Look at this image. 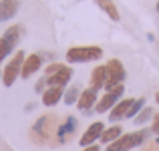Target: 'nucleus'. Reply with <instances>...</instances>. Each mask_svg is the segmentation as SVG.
I'll use <instances>...</instances> for the list:
<instances>
[{"mask_svg": "<svg viewBox=\"0 0 159 151\" xmlns=\"http://www.w3.org/2000/svg\"><path fill=\"white\" fill-rule=\"evenodd\" d=\"M47 89H48V81H47V77L43 75V77L36 81V85H34V93H40V95H43Z\"/></svg>", "mask_w": 159, "mask_h": 151, "instance_id": "b1692460", "label": "nucleus"}, {"mask_svg": "<svg viewBox=\"0 0 159 151\" xmlns=\"http://www.w3.org/2000/svg\"><path fill=\"white\" fill-rule=\"evenodd\" d=\"M107 79H109L107 65H97L93 71H91L89 87H91V89H95V91H101V89H105V85H107Z\"/></svg>", "mask_w": 159, "mask_h": 151, "instance_id": "ddd939ff", "label": "nucleus"}, {"mask_svg": "<svg viewBox=\"0 0 159 151\" xmlns=\"http://www.w3.org/2000/svg\"><path fill=\"white\" fill-rule=\"evenodd\" d=\"M107 85H105V93L113 91L117 85H123V81L127 79V71H125V65L119 61V58H109L107 61Z\"/></svg>", "mask_w": 159, "mask_h": 151, "instance_id": "39448f33", "label": "nucleus"}, {"mask_svg": "<svg viewBox=\"0 0 159 151\" xmlns=\"http://www.w3.org/2000/svg\"><path fill=\"white\" fill-rule=\"evenodd\" d=\"M83 151H101V145H89V147H83Z\"/></svg>", "mask_w": 159, "mask_h": 151, "instance_id": "a878e982", "label": "nucleus"}, {"mask_svg": "<svg viewBox=\"0 0 159 151\" xmlns=\"http://www.w3.org/2000/svg\"><path fill=\"white\" fill-rule=\"evenodd\" d=\"M24 58H26L24 50H18V53H14V54H12V58L4 65V69H2V85L4 87H12L16 81H18Z\"/></svg>", "mask_w": 159, "mask_h": 151, "instance_id": "20e7f679", "label": "nucleus"}, {"mask_svg": "<svg viewBox=\"0 0 159 151\" xmlns=\"http://www.w3.org/2000/svg\"><path fill=\"white\" fill-rule=\"evenodd\" d=\"M103 131H105V123H103V121H95V123H91L89 127L85 129V133L81 135V139H79V145H81V147L95 145L97 141H101Z\"/></svg>", "mask_w": 159, "mask_h": 151, "instance_id": "6e6552de", "label": "nucleus"}, {"mask_svg": "<svg viewBox=\"0 0 159 151\" xmlns=\"http://www.w3.org/2000/svg\"><path fill=\"white\" fill-rule=\"evenodd\" d=\"M97 101H99V91L87 87V89H83L81 97H79V101H77V109L83 111V113H87V111H91V109H95Z\"/></svg>", "mask_w": 159, "mask_h": 151, "instance_id": "9b49d317", "label": "nucleus"}, {"mask_svg": "<svg viewBox=\"0 0 159 151\" xmlns=\"http://www.w3.org/2000/svg\"><path fill=\"white\" fill-rule=\"evenodd\" d=\"M103 57L101 47H70L66 50V62L79 65V62H95Z\"/></svg>", "mask_w": 159, "mask_h": 151, "instance_id": "7ed1b4c3", "label": "nucleus"}, {"mask_svg": "<svg viewBox=\"0 0 159 151\" xmlns=\"http://www.w3.org/2000/svg\"><path fill=\"white\" fill-rule=\"evenodd\" d=\"M143 107H147V103H145V99H143V97L135 99V103L131 105V109H129V113H127V119H135V117L139 115L141 111H143Z\"/></svg>", "mask_w": 159, "mask_h": 151, "instance_id": "412c9836", "label": "nucleus"}, {"mask_svg": "<svg viewBox=\"0 0 159 151\" xmlns=\"http://www.w3.org/2000/svg\"><path fill=\"white\" fill-rule=\"evenodd\" d=\"M153 141H155V143H157V145H159V137H155V139H153Z\"/></svg>", "mask_w": 159, "mask_h": 151, "instance_id": "c85d7f7f", "label": "nucleus"}, {"mask_svg": "<svg viewBox=\"0 0 159 151\" xmlns=\"http://www.w3.org/2000/svg\"><path fill=\"white\" fill-rule=\"evenodd\" d=\"M135 103V99H129V97H123L119 101V103L115 105V107L109 111V121H111L113 125L115 123H119V121H123V119H127V113H129V109H131V105Z\"/></svg>", "mask_w": 159, "mask_h": 151, "instance_id": "9d476101", "label": "nucleus"}, {"mask_svg": "<svg viewBox=\"0 0 159 151\" xmlns=\"http://www.w3.org/2000/svg\"><path fill=\"white\" fill-rule=\"evenodd\" d=\"M73 75H75V69H73V66H69V65H65L57 75L47 77L48 87H61V89H66V85H69L70 79H73Z\"/></svg>", "mask_w": 159, "mask_h": 151, "instance_id": "f8f14e48", "label": "nucleus"}, {"mask_svg": "<svg viewBox=\"0 0 159 151\" xmlns=\"http://www.w3.org/2000/svg\"><path fill=\"white\" fill-rule=\"evenodd\" d=\"M18 14V0H0V22H8Z\"/></svg>", "mask_w": 159, "mask_h": 151, "instance_id": "4468645a", "label": "nucleus"}, {"mask_svg": "<svg viewBox=\"0 0 159 151\" xmlns=\"http://www.w3.org/2000/svg\"><path fill=\"white\" fill-rule=\"evenodd\" d=\"M62 97H65V89L61 87H48L43 93V105L44 107H54L57 103H61Z\"/></svg>", "mask_w": 159, "mask_h": 151, "instance_id": "2eb2a0df", "label": "nucleus"}, {"mask_svg": "<svg viewBox=\"0 0 159 151\" xmlns=\"http://www.w3.org/2000/svg\"><path fill=\"white\" fill-rule=\"evenodd\" d=\"M155 10L159 12V0H157V4H155Z\"/></svg>", "mask_w": 159, "mask_h": 151, "instance_id": "cd10ccee", "label": "nucleus"}, {"mask_svg": "<svg viewBox=\"0 0 159 151\" xmlns=\"http://www.w3.org/2000/svg\"><path fill=\"white\" fill-rule=\"evenodd\" d=\"M155 103L159 105V91H157V93H155Z\"/></svg>", "mask_w": 159, "mask_h": 151, "instance_id": "bb28decb", "label": "nucleus"}, {"mask_svg": "<svg viewBox=\"0 0 159 151\" xmlns=\"http://www.w3.org/2000/svg\"><path fill=\"white\" fill-rule=\"evenodd\" d=\"M151 135H153L151 127L149 129H139V131H133V133H123L117 141L109 143L105 147V151H131L135 147H143Z\"/></svg>", "mask_w": 159, "mask_h": 151, "instance_id": "f03ea898", "label": "nucleus"}, {"mask_svg": "<svg viewBox=\"0 0 159 151\" xmlns=\"http://www.w3.org/2000/svg\"><path fill=\"white\" fill-rule=\"evenodd\" d=\"M153 117H155V113H153V107H143V111L139 113V115L135 117V125H145V123H149V121H153Z\"/></svg>", "mask_w": 159, "mask_h": 151, "instance_id": "aec40b11", "label": "nucleus"}, {"mask_svg": "<svg viewBox=\"0 0 159 151\" xmlns=\"http://www.w3.org/2000/svg\"><path fill=\"white\" fill-rule=\"evenodd\" d=\"M57 127H58L57 115H40L39 119L32 123L28 137H30V141L36 143V145H48L51 139L54 137V133H57Z\"/></svg>", "mask_w": 159, "mask_h": 151, "instance_id": "f257e3e1", "label": "nucleus"}, {"mask_svg": "<svg viewBox=\"0 0 159 151\" xmlns=\"http://www.w3.org/2000/svg\"><path fill=\"white\" fill-rule=\"evenodd\" d=\"M2 39H6L8 43L12 44V47H18V40L22 39V26L20 24H14V26H8L6 30H4V34H2Z\"/></svg>", "mask_w": 159, "mask_h": 151, "instance_id": "a211bd4d", "label": "nucleus"}, {"mask_svg": "<svg viewBox=\"0 0 159 151\" xmlns=\"http://www.w3.org/2000/svg\"><path fill=\"white\" fill-rule=\"evenodd\" d=\"M151 133L155 137H159V113L153 117V121H151Z\"/></svg>", "mask_w": 159, "mask_h": 151, "instance_id": "393cba45", "label": "nucleus"}, {"mask_svg": "<svg viewBox=\"0 0 159 151\" xmlns=\"http://www.w3.org/2000/svg\"><path fill=\"white\" fill-rule=\"evenodd\" d=\"M43 54L40 53H32L24 58L22 62V71H20V79H30L32 75H36L40 69H43Z\"/></svg>", "mask_w": 159, "mask_h": 151, "instance_id": "1a4fd4ad", "label": "nucleus"}, {"mask_svg": "<svg viewBox=\"0 0 159 151\" xmlns=\"http://www.w3.org/2000/svg\"><path fill=\"white\" fill-rule=\"evenodd\" d=\"M12 53H14V47H12L6 39L0 36V65H2V61H4V58H8Z\"/></svg>", "mask_w": 159, "mask_h": 151, "instance_id": "4be33fe9", "label": "nucleus"}, {"mask_svg": "<svg viewBox=\"0 0 159 151\" xmlns=\"http://www.w3.org/2000/svg\"><path fill=\"white\" fill-rule=\"evenodd\" d=\"M123 95H125V85H117L113 91H109V93L99 97L97 105H95V111H97L99 115H101V113H109L121 99H123Z\"/></svg>", "mask_w": 159, "mask_h": 151, "instance_id": "423d86ee", "label": "nucleus"}, {"mask_svg": "<svg viewBox=\"0 0 159 151\" xmlns=\"http://www.w3.org/2000/svg\"><path fill=\"white\" fill-rule=\"evenodd\" d=\"M77 129H79V119H77L75 115H66V119L62 121V123H58L57 133H54V139H57V143H58V145L69 143V141L75 137Z\"/></svg>", "mask_w": 159, "mask_h": 151, "instance_id": "0eeeda50", "label": "nucleus"}, {"mask_svg": "<svg viewBox=\"0 0 159 151\" xmlns=\"http://www.w3.org/2000/svg\"><path fill=\"white\" fill-rule=\"evenodd\" d=\"M0 83H2V73H0Z\"/></svg>", "mask_w": 159, "mask_h": 151, "instance_id": "c756f323", "label": "nucleus"}, {"mask_svg": "<svg viewBox=\"0 0 159 151\" xmlns=\"http://www.w3.org/2000/svg\"><path fill=\"white\" fill-rule=\"evenodd\" d=\"M123 135V127H121L119 123H115V125H111V127H105V131H103V135H101V143H113V141H117L119 137Z\"/></svg>", "mask_w": 159, "mask_h": 151, "instance_id": "f3484780", "label": "nucleus"}, {"mask_svg": "<svg viewBox=\"0 0 159 151\" xmlns=\"http://www.w3.org/2000/svg\"><path fill=\"white\" fill-rule=\"evenodd\" d=\"M81 87L79 85H70L65 89V97H62V101H65V105H77L79 97H81Z\"/></svg>", "mask_w": 159, "mask_h": 151, "instance_id": "6ab92c4d", "label": "nucleus"}, {"mask_svg": "<svg viewBox=\"0 0 159 151\" xmlns=\"http://www.w3.org/2000/svg\"><path fill=\"white\" fill-rule=\"evenodd\" d=\"M62 66H65L62 62H48L47 69H44V77H52V75H57Z\"/></svg>", "mask_w": 159, "mask_h": 151, "instance_id": "5701e85b", "label": "nucleus"}, {"mask_svg": "<svg viewBox=\"0 0 159 151\" xmlns=\"http://www.w3.org/2000/svg\"><path fill=\"white\" fill-rule=\"evenodd\" d=\"M95 4H97V6L101 8V10L105 12L111 20H115V22H119V20H121V14H119V10H117V6H115L113 0H95Z\"/></svg>", "mask_w": 159, "mask_h": 151, "instance_id": "dca6fc26", "label": "nucleus"}]
</instances>
